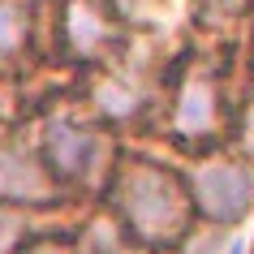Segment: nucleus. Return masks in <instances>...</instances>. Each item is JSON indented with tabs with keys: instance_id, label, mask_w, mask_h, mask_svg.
<instances>
[{
	"instance_id": "1",
	"label": "nucleus",
	"mask_w": 254,
	"mask_h": 254,
	"mask_svg": "<svg viewBox=\"0 0 254 254\" xmlns=\"http://www.w3.org/2000/svg\"><path fill=\"white\" fill-rule=\"evenodd\" d=\"M104 207L138 254H177L181 241L198 228L186 173L160 155H112L104 177Z\"/></svg>"
},
{
	"instance_id": "2",
	"label": "nucleus",
	"mask_w": 254,
	"mask_h": 254,
	"mask_svg": "<svg viewBox=\"0 0 254 254\" xmlns=\"http://www.w3.org/2000/svg\"><path fill=\"white\" fill-rule=\"evenodd\" d=\"M35 151H39L43 168L52 173L61 190H91L108 177L112 151H108V129L91 112L78 108H52L39 117L35 129Z\"/></svg>"
},
{
	"instance_id": "3",
	"label": "nucleus",
	"mask_w": 254,
	"mask_h": 254,
	"mask_svg": "<svg viewBox=\"0 0 254 254\" xmlns=\"http://www.w3.org/2000/svg\"><path fill=\"white\" fill-rule=\"evenodd\" d=\"M202 224L237 228L254 211V160L246 151H198V160L181 168Z\"/></svg>"
},
{
	"instance_id": "4",
	"label": "nucleus",
	"mask_w": 254,
	"mask_h": 254,
	"mask_svg": "<svg viewBox=\"0 0 254 254\" xmlns=\"http://www.w3.org/2000/svg\"><path fill=\"white\" fill-rule=\"evenodd\" d=\"M56 52L73 69H104L129 48L125 17L112 0H52Z\"/></svg>"
},
{
	"instance_id": "5",
	"label": "nucleus",
	"mask_w": 254,
	"mask_h": 254,
	"mask_svg": "<svg viewBox=\"0 0 254 254\" xmlns=\"http://www.w3.org/2000/svg\"><path fill=\"white\" fill-rule=\"evenodd\" d=\"M61 198H65V190L56 186L52 173L43 168L35 142H26L9 125H0V202L30 211V207L61 202Z\"/></svg>"
},
{
	"instance_id": "6",
	"label": "nucleus",
	"mask_w": 254,
	"mask_h": 254,
	"mask_svg": "<svg viewBox=\"0 0 254 254\" xmlns=\"http://www.w3.org/2000/svg\"><path fill=\"white\" fill-rule=\"evenodd\" d=\"M168 121H173V134L181 142L207 151V142L220 129V82L211 73H181Z\"/></svg>"
},
{
	"instance_id": "7",
	"label": "nucleus",
	"mask_w": 254,
	"mask_h": 254,
	"mask_svg": "<svg viewBox=\"0 0 254 254\" xmlns=\"http://www.w3.org/2000/svg\"><path fill=\"white\" fill-rule=\"evenodd\" d=\"M35 0H0V65H9L35 43Z\"/></svg>"
},
{
	"instance_id": "8",
	"label": "nucleus",
	"mask_w": 254,
	"mask_h": 254,
	"mask_svg": "<svg viewBox=\"0 0 254 254\" xmlns=\"http://www.w3.org/2000/svg\"><path fill=\"white\" fill-rule=\"evenodd\" d=\"M30 237H35V233H30V215L22 211V207L0 202V254H17Z\"/></svg>"
},
{
	"instance_id": "9",
	"label": "nucleus",
	"mask_w": 254,
	"mask_h": 254,
	"mask_svg": "<svg viewBox=\"0 0 254 254\" xmlns=\"http://www.w3.org/2000/svg\"><path fill=\"white\" fill-rule=\"evenodd\" d=\"M17 254H78V237H61V233H52V237H30Z\"/></svg>"
},
{
	"instance_id": "10",
	"label": "nucleus",
	"mask_w": 254,
	"mask_h": 254,
	"mask_svg": "<svg viewBox=\"0 0 254 254\" xmlns=\"http://www.w3.org/2000/svg\"><path fill=\"white\" fill-rule=\"evenodd\" d=\"M241 151L254 160V86L246 95V108H241Z\"/></svg>"
},
{
	"instance_id": "11",
	"label": "nucleus",
	"mask_w": 254,
	"mask_h": 254,
	"mask_svg": "<svg viewBox=\"0 0 254 254\" xmlns=\"http://www.w3.org/2000/svg\"><path fill=\"white\" fill-rule=\"evenodd\" d=\"M220 254H246V246H241V241H228V246H224Z\"/></svg>"
},
{
	"instance_id": "12",
	"label": "nucleus",
	"mask_w": 254,
	"mask_h": 254,
	"mask_svg": "<svg viewBox=\"0 0 254 254\" xmlns=\"http://www.w3.org/2000/svg\"><path fill=\"white\" fill-rule=\"evenodd\" d=\"M125 254H138V250H125Z\"/></svg>"
},
{
	"instance_id": "13",
	"label": "nucleus",
	"mask_w": 254,
	"mask_h": 254,
	"mask_svg": "<svg viewBox=\"0 0 254 254\" xmlns=\"http://www.w3.org/2000/svg\"><path fill=\"white\" fill-rule=\"evenodd\" d=\"M250 254H254V250H250Z\"/></svg>"
}]
</instances>
